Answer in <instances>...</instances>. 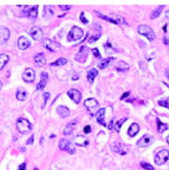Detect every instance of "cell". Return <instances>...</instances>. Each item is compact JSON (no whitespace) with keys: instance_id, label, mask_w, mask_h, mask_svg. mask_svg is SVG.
I'll return each instance as SVG.
<instances>
[{"instance_id":"obj_25","label":"cell","mask_w":169,"mask_h":170,"mask_svg":"<svg viewBox=\"0 0 169 170\" xmlns=\"http://www.w3.org/2000/svg\"><path fill=\"white\" fill-rule=\"evenodd\" d=\"M98 76V70L95 69H92L88 71L87 74V79L89 83H92L94 81V78Z\"/></svg>"},{"instance_id":"obj_22","label":"cell","mask_w":169,"mask_h":170,"mask_svg":"<svg viewBox=\"0 0 169 170\" xmlns=\"http://www.w3.org/2000/svg\"><path fill=\"white\" fill-rule=\"evenodd\" d=\"M42 43H43V46L45 48L46 50H48V51H50L52 52L55 51V48L53 46V42L50 39H44V40H43V42Z\"/></svg>"},{"instance_id":"obj_28","label":"cell","mask_w":169,"mask_h":170,"mask_svg":"<svg viewBox=\"0 0 169 170\" xmlns=\"http://www.w3.org/2000/svg\"><path fill=\"white\" fill-rule=\"evenodd\" d=\"M129 65L126 62L122 61V60H120L118 63V65H117V70L119 71H121V72H126V71H128L129 70Z\"/></svg>"},{"instance_id":"obj_44","label":"cell","mask_w":169,"mask_h":170,"mask_svg":"<svg viewBox=\"0 0 169 170\" xmlns=\"http://www.w3.org/2000/svg\"><path fill=\"white\" fill-rule=\"evenodd\" d=\"M165 76H166V77L169 79V69H166V70H165Z\"/></svg>"},{"instance_id":"obj_47","label":"cell","mask_w":169,"mask_h":170,"mask_svg":"<svg viewBox=\"0 0 169 170\" xmlns=\"http://www.w3.org/2000/svg\"><path fill=\"white\" fill-rule=\"evenodd\" d=\"M166 141H167V143L169 144V135H168L167 137H166Z\"/></svg>"},{"instance_id":"obj_21","label":"cell","mask_w":169,"mask_h":170,"mask_svg":"<svg viewBox=\"0 0 169 170\" xmlns=\"http://www.w3.org/2000/svg\"><path fill=\"white\" fill-rule=\"evenodd\" d=\"M74 142L77 146H80V147H84V146H87L89 141L88 140L84 137V136H82V135H79L75 138L74 140Z\"/></svg>"},{"instance_id":"obj_32","label":"cell","mask_w":169,"mask_h":170,"mask_svg":"<svg viewBox=\"0 0 169 170\" xmlns=\"http://www.w3.org/2000/svg\"><path fill=\"white\" fill-rule=\"evenodd\" d=\"M127 119H128L127 117H124V118L120 119L119 121H118V122L115 123L114 128H115V130H116V131H117V132H119V131H120V128H121V126H122V124L127 121Z\"/></svg>"},{"instance_id":"obj_35","label":"cell","mask_w":169,"mask_h":170,"mask_svg":"<svg viewBox=\"0 0 169 170\" xmlns=\"http://www.w3.org/2000/svg\"><path fill=\"white\" fill-rule=\"evenodd\" d=\"M141 166L143 167V168H145V169H146V170H155V168L150 165V164H148V163H146V162H141Z\"/></svg>"},{"instance_id":"obj_48","label":"cell","mask_w":169,"mask_h":170,"mask_svg":"<svg viewBox=\"0 0 169 170\" xmlns=\"http://www.w3.org/2000/svg\"><path fill=\"white\" fill-rule=\"evenodd\" d=\"M1 88H2V82L0 81V90H1Z\"/></svg>"},{"instance_id":"obj_20","label":"cell","mask_w":169,"mask_h":170,"mask_svg":"<svg viewBox=\"0 0 169 170\" xmlns=\"http://www.w3.org/2000/svg\"><path fill=\"white\" fill-rule=\"evenodd\" d=\"M139 131V126L138 123H132L130 127L128 130V134L130 136V137H134L138 134V132Z\"/></svg>"},{"instance_id":"obj_36","label":"cell","mask_w":169,"mask_h":170,"mask_svg":"<svg viewBox=\"0 0 169 170\" xmlns=\"http://www.w3.org/2000/svg\"><path fill=\"white\" fill-rule=\"evenodd\" d=\"M43 96L44 101H43V105L42 108H43V107H44V105H45V104L47 103V100L50 98V94H49V93H44V94L43 95Z\"/></svg>"},{"instance_id":"obj_16","label":"cell","mask_w":169,"mask_h":170,"mask_svg":"<svg viewBox=\"0 0 169 170\" xmlns=\"http://www.w3.org/2000/svg\"><path fill=\"white\" fill-rule=\"evenodd\" d=\"M33 60H35V63L36 66L38 67H43L45 65L46 63V59L43 53H38L35 56V58H33Z\"/></svg>"},{"instance_id":"obj_5","label":"cell","mask_w":169,"mask_h":170,"mask_svg":"<svg viewBox=\"0 0 169 170\" xmlns=\"http://www.w3.org/2000/svg\"><path fill=\"white\" fill-rule=\"evenodd\" d=\"M59 148L62 150H64L70 154H74L75 153V148L74 146L72 144V142L67 140V139H61L59 142Z\"/></svg>"},{"instance_id":"obj_7","label":"cell","mask_w":169,"mask_h":170,"mask_svg":"<svg viewBox=\"0 0 169 170\" xmlns=\"http://www.w3.org/2000/svg\"><path fill=\"white\" fill-rule=\"evenodd\" d=\"M22 77H23V79L26 82L32 83L35 81V79H36V72L33 69H31V67H27V69L24 71L23 75H22Z\"/></svg>"},{"instance_id":"obj_38","label":"cell","mask_w":169,"mask_h":170,"mask_svg":"<svg viewBox=\"0 0 169 170\" xmlns=\"http://www.w3.org/2000/svg\"><path fill=\"white\" fill-rule=\"evenodd\" d=\"M81 21H82V22H84V24H87V22H88V20L85 18V16H84V13H83V12L81 14Z\"/></svg>"},{"instance_id":"obj_37","label":"cell","mask_w":169,"mask_h":170,"mask_svg":"<svg viewBox=\"0 0 169 170\" xmlns=\"http://www.w3.org/2000/svg\"><path fill=\"white\" fill-rule=\"evenodd\" d=\"M92 52H93V55L96 57V58H99V59H100V54H99V50H98L97 48H94V49H92Z\"/></svg>"},{"instance_id":"obj_9","label":"cell","mask_w":169,"mask_h":170,"mask_svg":"<svg viewBox=\"0 0 169 170\" xmlns=\"http://www.w3.org/2000/svg\"><path fill=\"white\" fill-rule=\"evenodd\" d=\"M88 53H89V50L86 46H82L80 51L77 53V55L75 56V59L77 61L79 62H84L88 57Z\"/></svg>"},{"instance_id":"obj_41","label":"cell","mask_w":169,"mask_h":170,"mask_svg":"<svg viewBox=\"0 0 169 170\" xmlns=\"http://www.w3.org/2000/svg\"><path fill=\"white\" fill-rule=\"evenodd\" d=\"M59 7L61 9H62L63 11H67V10H69L71 8V6H59Z\"/></svg>"},{"instance_id":"obj_26","label":"cell","mask_w":169,"mask_h":170,"mask_svg":"<svg viewBox=\"0 0 169 170\" xmlns=\"http://www.w3.org/2000/svg\"><path fill=\"white\" fill-rule=\"evenodd\" d=\"M9 60V56L5 54V53H2L0 54V70H2L4 69V67L7 64Z\"/></svg>"},{"instance_id":"obj_14","label":"cell","mask_w":169,"mask_h":170,"mask_svg":"<svg viewBox=\"0 0 169 170\" xmlns=\"http://www.w3.org/2000/svg\"><path fill=\"white\" fill-rule=\"evenodd\" d=\"M30 41L26 38V37H24V36H21L19 37L18 41H17V46L20 50H26L27 48H29L30 46Z\"/></svg>"},{"instance_id":"obj_3","label":"cell","mask_w":169,"mask_h":170,"mask_svg":"<svg viewBox=\"0 0 169 170\" xmlns=\"http://www.w3.org/2000/svg\"><path fill=\"white\" fill-rule=\"evenodd\" d=\"M84 34L83 31L78 26H73L72 30L70 31L69 34H68V41H75L80 40Z\"/></svg>"},{"instance_id":"obj_43","label":"cell","mask_w":169,"mask_h":170,"mask_svg":"<svg viewBox=\"0 0 169 170\" xmlns=\"http://www.w3.org/2000/svg\"><path fill=\"white\" fill-rule=\"evenodd\" d=\"M129 96V92H127V93H125V94H124V95H123V96H121V98H120V99H121V100H123L124 98H126V97H128Z\"/></svg>"},{"instance_id":"obj_10","label":"cell","mask_w":169,"mask_h":170,"mask_svg":"<svg viewBox=\"0 0 169 170\" xmlns=\"http://www.w3.org/2000/svg\"><path fill=\"white\" fill-rule=\"evenodd\" d=\"M10 37V32L9 30L5 27L0 25V44H5Z\"/></svg>"},{"instance_id":"obj_12","label":"cell","mask_w":169,"mask_h":170,"mask_svg":"<svg viewBox=\"0 0 169 170\" xmlns=\"http://www.w3.org/2000/svg\"><path fill=\"white\" fill-rule=\"evenodd\" d=\"M67 94H68L70 98L76 104H79L82 100V94L77 89H70V91H68Z\"/></svg>"},{"instance_id":"obj_40","label":"cell","mask_w":169,"mask_h":170,"mask_svg":"<svg viewBox=\"0 0 169 170\" xmlns=\"http://www.w3.org/2000/svg\"><path fill=\"white\" fill-rule=\"evenodd\" d=\"M91 131H92V128L89 125H87L86 127H84V132L85 133H89Z\"/></svg>"},{"instance_id":"obj_31","label":"cell","mask_w":169,"mask_h":170,"mask_svg":"<svg viewBox=\"0 0 169 170\" xmlns=\"http://www.w3.org/2000/svg\"><path fill=\"white\" fill-rule=\"evenodd\" d=\"M157 130H158V131L160 132V133H162V132H164L165 131H166L167 130V125L165 123H163L159 119H157Z\"/></svg>"},{"instance_id":"obj_13","label":"cell","mask_w":169,"mask_h":170,"mask_svg":"<svg viewBox=\"0 0 169 170\" xmlns=\"http://www.w3.org/2000/svg\"><path fill=\"white\" fill-rule=\"evenodd\" d=\"M112 150L120 155H126L128 152V149L126 148V146L118 141H116L113 145H112Z\"/></svg>"},{"instance_id":"obj_42","label":"cell","mask_w":169,"mask_h":170,"mask_svg":"<svg viewBox=\"0 0 169 170\" xmlns=\"http://www.w3.org/2000/svg\"><path fill=\"white\" fill-rule=\"evenodd\" d=\"M26 163H23V164H22V165L19 166V169H18V170H26Z\"/></svg>"},{"instance_id":"obj_46","label":"cell","mask_w":169,"mask_h":170,"mask_svg":"<svg viewBox=\"0 0 169 170\" xmlns=\"http://www.w3.org/2000/svg\"><path fill=\"white\" fill-rule=\"evenodd\" d=\"M165 16L169 19V10H168V11H166V13H165Z\"/></svg>"},{"instance_id":"obj_18","label":"cell","mask_w":169,"mask_h":170,"mask_svg":"<svg viewBox=\"0 0 169 170\" xmlns=\"http://www.w3.org/2000/svg\"><path fill=\"white\" fill-rule=\"evenodd\" d=\"M56 111H57V113L62 118H66V117H68L70 115V110L67 108L66 106L60 105V106L57 107Z\"/></svg>"},{"instance_id":"obj_19","label":"cell","mask_w":169,"mask_h":170,"mask_svg":"<svg viewBox=\"0 0 169 170\" xmlns=\"http://www.w3.org/2000/svg\"><path fill=\"white\" fill-rule=\"evenodd\" d=\"M26 97H27V93L25 90V88L19 87L17 89V92H16V99L18 101L23 102V101H25L26 99Z\"/></svg>"},{"instance_id":"obj_30","label":"cell","mask_w":169,"mask_h":170,"mask_svg":"<svg viewBox=\"0 0 169 170\" xmlns=\"http://www.w3.org/2000/svg\"><path fill=\"white\" fill-rule=\"evenodd\" d=\"M95 13L99 15V17H100L101 19H103V20H106V21H108V22H112V24H114V25H119L118 24V22H117V20L115 19V18H113V17H109V16H106V15H101L100 13H98L97 11H95Z\"/></svg>"},{"instance_id":"obj_15","label":"cell","mask_w":169,"mask_h":170,"mask_svg":"<svg viewBox=\"0 0 169 170\" xmlns=\"http://www.w3.org/2000/svg\"><path fill=\"white\" fill-rule=\"evenodd\" d=\"M48 81V74L46 72H42L41 73V81L37 84L36 86V89L37 90H43L44 87H45L46 84Z\"/></svg>"},{"instance_id":"obj_8","label":"cell","mask_w":169,"mask_h":170,"mask_svg":"<svg viewBox=\"0 0 169 170\" xmlns=\"http://www.w3.org/2000/svg\"><path fill=\"white\" fill-rule=\"evenodd\" d=\"M154 142V137L149 134H146L144 135L141 139L138 140L137 142V145L138 147H148Z\"/></svg>"},{"instance_id":"obj_4","label":"cell","mask_w":169,"mask_h":170,"mask_svg":"<svg viewBox=\"0 0 169 170\" xmlns=\"http://www.w3.org/2000/svg\"><path fill=\"white\" fill-rule=\"evenodd\" d=\"M168 158H169V150H162L156 155L155 163L157 166H161L168 160Z\"/></svg>"},{"instance_id":"obj_17","label":"cell","mask_w":169,"mask_h":170,"mask_svg":"<svg viewBox=\"0 0 169 170\" xmlns=\"http://www.w3.org/2000/svg\"><path fill=\"white\" fill-rule=\"evenodd\" d=\"M105 111H106V110H105L104 108H101V109H99V110L97 112V113H96L97 121H98V122L100 123L102 126H106V125H107L106 122H105V118H104V116H105Z\"/></svg>"},{"instance_id":"obj_23","label":"cell","mask_w":169,"mask_h":170,"mask_svg":"<svg viewBox=\"0 0 169 170\" xmlns=\"http://www.w3.org/2000/svg\"><path fill=\"white\" fill-rule=\"evenodd\" d=\"M38 15V6H31L30 10L27 11V16L31 19H36Z\"/></svg>"},{"instance_id":"obj_27","label":"cell","mask_w":169,"mask_h":170,"mask_svg":"<svg viewBox=\"0 0 169 170\" xmlns=\"http://www.w3.org/2000/svg\"><path fill=\"white\" fill-rule=\"evenodd\" d=\"M114 59L113 58H107V59H105V60H100L99 62V64H98V66H99V67L100 70H104L105 67H107L109 65V63L113 60Z\"/></svg>"},{"instance_id":"obj_2","label":"cell","mask_w":169,"mask_h":170,"mask_svg":"<svg viewBox=\"0 0 169 170\" xmlns=\"http://www.w3.org/2000/svg\"><path fill=\"white\" fill-rule=\"evenodd\" d=\"M138 32L139 34L144 35L145 37L148 38L149 41H154L156 39V34L154 31L152 30L151 27H149L148 25H141L138 26Z\"/></svg>"},{"instance_id":"obj_45","label":"cell","mask_w":169,"mask_h":170,"mask_svg":"<svg viewBox=\"0 0 169 170\" xmlns=\"http://www.w3.org/2000/svg\"><path fill=\"white\" fill-rule=\"evenodd\" d=\"M164 42H165V44H169V40L167 39V38H164Z\"/></svg>"},{"instance_id":"obj_6","label":"cell","mask_w":169,"mask_h":170,"mask_svg":"<svg viewBox=\"0 0 169 170\" xmlns=\"http://www.w3.org/2000/svg\"><path fill=\"white\" fill-rule=\"evenodd\" d=\"M84 105L89 110V112L92 113V115H94L96 111H99L98 108H99V104L95 98H89V99L85 100Z\"/></svg>"},{"instance_id":"obj_24","label":"cell","mask_w":169,"mask_h":170,"mask_svg":"<svg viewBox=\"0 0 169 170\" xmlns=\"http://www.w3.org/2000/svg\"><path fill=\"white\" fill-rule=\"evenodd\" d=\"M75 126H76V122H72L68 123V124H67L66 128L63 131V134L65 136L72 134V131H73V130H74V128H75Z\"/></svg>"},{"instance_id":"obj_1","label":"cell","mask_w":169,"mask_h":170,"mask_svg":"<svg viewBox=\"0 0 169 170\" xmlns=\"http://www.w3.org/2000/svg\"><path fill=\"white\" fill-rule=\"evenodd\" d=\"M16 129L22 134H27L32 131L33 126L27 119L19 118L16 122Z\"/></svg>"},{"instance_id":"obj_34","label":"cell","mask_w":169,"mask_h":170,"mask_svg":"<svg viewBox=\"0 0 169 170\" xmlns=\"http://www.w3.org/2000/svg\"><path fill=\"white\" fill-rule=\"evenodd\" d=\"M67 63V60L64 59V58H60L59 60H57L55 62H53L51 65L52 66H62L64 64Z\"/></svg>"},{"instance_id":"obj_49","label":"cell","mask_w":169,"mask_h":170,"mask_svg":"<svg viewBox=\"0 0 169 170\" xmlns=\"http://www.w3.org/2000/svg\"><path fill=\"white\" fill-rule=\"evenodd\" d=\"M35 170H39V169H38L37 167H36V168H35Z\"/></svg>"},{"instance_id":"obj_39","label":"cell","mask_w":169,"mask_h":170,"mask_svg":"<svg viewBox=\"0 0 169 170\" xmlns=\"http://www.w3.org/2000/svg\"><path fill=\"white\" fill-rule=\"evenodd\" d=\"M33 139H35V137H33V135H32L31 137L29 138V140L26 141V144H27V145H31V144H33Z\"/></svg>"},{"instance_id":"obj_29","label":"cell","mask_w":169,"mask_h":170,"mask_svg":"<svg viewBox=\"0 0 169 170\" xmlns=\"http://www.w3.org/2000/svg\"><path fill=\"white\" fill-rule=\"evenodd\" d=\"M164 7H165V6H158V7H156L155 10H153V12L151 13L150 18H151V19H156V17H158L159 15H160L161 12H162V9H163Z\"/></svg>"},{"instance_id":"obj_11","label":"cell","mask_w":169,"mask_h":170,"mask_svg":"<svg viewBox=\"0 0 169 170\" xmlns=\"http://www.w3.org/2000/svg\"><path fill=\"white\" fill-rule=\"evenodd\" d=\"M30 35L32 36V38L36 41H40L43 36V31L40 27L38 26H33L31 31H30Z\"/></svg>"},{"instance_id":"obj_33","label":"cell","mask_w":169,"mask_h":170,"mask_svg":"<svg viewBox=\"0 0 169 170\" xmlns=\"http://www.w3.org/2000/svg\"><path fill=\"white\" fill-rule=\"evenodd\" d=\"M158 105L169 109V97H164L158 101Z\"/></svg>"}]
</instances>
